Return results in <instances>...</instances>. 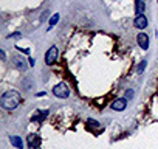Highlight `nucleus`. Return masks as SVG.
<instances>
[{
	"label": "nucleus",
	"mask_w": 158,
	"mask_h": 149,
	"mask_svg": "<svg viewBox=\"0 0 158 149\" xmlns=\"http://www.w3.org/2000/svg\"><path fill=\"white\" fill-rule=\"evenodd\" d=\"M0 104L6 110H14L22 104V95L17 90H6L0 98Z\"/></svg>",
	"instance_id": "f257e3e1"
},
{
	"label": "nucleus",
	"mask_w": 158,
	"mask_h": 149,
	"mask_svg": "<svg viewBox=\"0 0 158 149\" xmlns=\"http://www.w3.org/2000/svg\"><path fill=\"white\" fill-rule=\"evenodd\" d=\"M53 95L58 98H68L70 97V89L67 87L65 83H59L53 87Z\"/></svg>",
	"instance_id": "f03ea898"
},
{
	"label": "nucleus",
	"mask_w": 158,
	"mask_h": 149,
	"mask_svg": "<svg viewBox=\"0 0 158 149\" xmlns=\"http://www.w3.org/2000/svg\"><path fill=\"white\" fill-rule=\"evenodd\" d=\"M58 55H59L58 47H56V45L50 47V50L45 53V64H47V65L54 64V62H56V59H58Z\"/></svg>",
	"instance_id": "7ed1b4c3"
},
{
	"label": "nucleus",
	"mask_w": 158,
	"mask_h": 149,
	"mask_svg": "<svg viewBox=\"0 0 158 149\" xmlns=\"http://www.w3.org/2000/svg\"><path fill=\"white\" fill-rule=\"evenodd\" d=\"M127 107V98H118L112 103V109L116 110V112H120V110H124Z\"/></svg>",
	"instance_id": "20e7f679"
},
{
	"label": "nucleus",
	"mask_w": 158,
	"mask_h": 149,
	"mask_svg": "<svg viewBox=\"0 0 158 149\" xmlns=\"http://www.w3.org/2000/svg\"><path fill=\"white\" fill-rule=\"evenodd\" d=\"M133 25H135V28H138V30H144V28L147 26V19H146V16H144V14L137 16L135 20H133Z\"/></svg>",
	"instance_id": "39448f33"
},
{
	"label": "nucleus",
	"mask_w": 158,
	"mask_h": 149,
	"mask_svg": "<svg viewBox=\"0 0 158 149\" xmlns=\"http://www.w3.org/2000/svg\"><path fill=\"white\" fill-rule=\"evenodd\" d=\"M137 42H138V45H140L143 50H147V48H149V36L144 34V33H140V34L137 36Z\"/></svg>",
	"instance_id": "423d86ee"
},
{
	"label": "nucleus",
	"mask_w": 158,
	"mask_h": 149,
	"mask_svg": "<svg viewBox=\"0 0 158 149\" xmlns=\"http://www.w3.org/2000/svg\"><path fill=\"white\" fill-rule=\"evenodd\" d=\"M26 141H28V147L30 149H37V146L41 144V140H39V137L36 134H30L28 138H26Z\"/></svg>",
	"instance_id": "0eeeda50"
},
{
	"label": "nucleus",
	"mask_w": 158,
	"mask_h": 149,
	"mask_svg": "<svg viewBox=\"0 0 158 149\" xmlns=\"http://www.w3.org/2000/svg\"><path fill=\"white\" fill-rule=\"evenodd\" d=\"M9 141H11V144L14 146V147L23 149V141H22V138L19 137V135H11V137H9Z\"/></svg>",
	"instance_id": "6e6552de"
},
{
	"label": "nucleus",
	"mask_w": 158,
	"mask_h": 149,
	"mask_svg": "<svg viewBox=\"0 0 158 149\" xmlns=\"http://www.w3.org/2000/svg\"><path fill=\"white\" fill-rule=\"evenodd\" d=\"M12 65H14L16 69H19V70H23L25 67H26L25 59H23V58H20V56H14V58H12Z\"/></svg>",
	"instance_id": "1a4fd4ad"
},
{
	"label": "nucleus",
	"mask_w": 158,
	"mask_h": 149,
	"mask_svg": "<svg viewBox=\"0 0 158 149\" xmlns=\"http://www.w3.org/2000/svg\"><path fill=\"white\" fill-rule=\"evenodd\" d=\"M144 9H146V3H144V0H137V2H135V12H137V16L143 14Z\"/></svg>",
	"instance_id": "9d476101"
},
{
	"label": "nucleus",
	"mask_w": 158,
	"mask_h": 149,
	"mask_svg": "<svg viewBox=\"0 0 158 149\" xmlns=\"http://www.w3.org/2000/svg\"><path fill=\"white\" fill-rule=\"evenodd\" d=\"M58 22H59V14L56 12V14H53V16H51V19L48 20V31H50V30H51L53 26H54V25L58 23Z\"/></svg>",
	"instance_id": "9b49d317"
},
{
	"label": "nucleus",
	"mask_w": 158,
	"mask_h": 149,
	"mask_svg": "<svg viewBox=\"0 0 158 149\" xmlns=\"http://www.w3.org/2000/svg\"><path fill=\"white\" fill-rule=\"evenodd\" d=\"M47 115H48V112H47V110H42L41 113H36V115L33 117V121H42Z\"/></svg>",
	"instance_id": "f8f14e48"
},
{
	"label": "nucleus",
	"mask_w": 158,
	"mask_h": 149,
	"mask_svg": "<svg viewBox=\"0 0 158 149\" xmlns=\"http://www.w3.org/2000/svg\"><path fill=\"white\" fill-rule=\"evenodd\" d=\"M87 124H88L90 127H99V123H98L96 120H93V118H88V120H87Z\"/></svg>",
	"instance_id": "ddd939ff"
},
{
	"label": "nucleus",
	"mask_w": 158,
	"mask_h": 149,
	"mask_svg": "<svg viewBox=\"0 0 158 149\" xmlns=\"http://www.w3.org/2000/svg\"><path fill=\"white\" fill-rule=\"evenodd\" d=\"M146 64H147L146 61H141V64L138 65V73H143V70L146 69Z\"/></svg>",
	"instance_id": "4468645a"
},
{
	"label": "nucleus",
	"mask_w": 158,
	"mask_h": 149,
	"mask_svg": "<svg viewBox=\"0 0 158 149\" xmlns=\"http://www.w3.org/2000/svg\"><path fill=\"white\" fill-rule=\"evenodd\" d=\"M132 97H133V90H127V92H126V97H124V98H127V100H130Z\"/></svg>",
	"instance_id": "2eb2a0df"
},
{
	"label": "nucleus",
	"mask_w": 158,
	"mask_h": 149,
	"mask_svg": "<svg viewBox=\"0 0 158 149\" xmlns=\"http://www.w3.org/2000/svg\"><path fill=\"white\" fill-rule=\"evenodd\" d=\"M48 14H50V11H44V14H42V17H41V20H45Z\"/></svg>",
	"instance_id": "dca6fc26"
},
{
	"label": "nucleus",
	"mask_w": 158,
	"mask_h": 149,
	"mask_svg": "<svg viewBox=\"0 0 158 149\" xmlns=\"http://www.w3.org/2000/svg\"><path fill=\"white\" fill-rule=\"evenodd\" d=\"M9 37H12V39H19V37H20V33H14V34H9Z\"/></svg>",
	"instance_id": "f3484780"
}]
</instances>
